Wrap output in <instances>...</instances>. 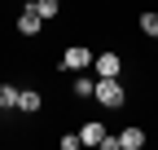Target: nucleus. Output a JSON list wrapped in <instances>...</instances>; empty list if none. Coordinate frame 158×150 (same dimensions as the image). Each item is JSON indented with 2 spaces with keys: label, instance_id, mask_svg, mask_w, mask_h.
<instances>
[{
  "label": "nucleus",
  "instance_id": "1",
  "mask_svg": "<svg viewBox=\"0 0 158 150\" xmlns=\"http://www.w3.org/2000/svg\"><path fill=\"white\" fill-rule=\"evenodd\" d=\"M92 97L101 102V106H110V110H118V106L127 102V93H123V84H118V75H114V80H97Z\"/></svg>",
  "mask_w": 158,
  "mask_h": 150
},
{
  "label": "nucleus",
  "instance_id": "7",
  "mask_svg": "<svg viewBox=\"0 0 158 150\" xmlns=\"http://www.w3.org/2000/svg\"><path fill=\"white\" fill-rule=\"evenodd\" d=\"M75 97H92V88H97V75H88V71H75Z\"/></svg>",
  "mask_w": 158,
  "mask_h": 150
},
{
  "label": "nucleus",
  "instance_id": "10",
  "mask_svg": "<svg viewBox=\"0 0 158 150\" xmlns=\"http://www.w3.org/2000/svg\"><path fill=\"white\" fill-rule=\"evenodd\" d=\"M18 93H22V88H13V84H0V110H13V106H18Z\"/></svg>",
  "mask_w": 158,
  "mask_h": 150
},
{
  "label": "nucleus",
  "instance_id": "6",
  "mask_svg": "<svg viewBox=\"0 0 158 150\" xmlns=\"http://www.w3.org/2000/svg\"><path fill=\"white\" fill-rule=\"evenodd\" d=\"M145 146V128H123V133H118V150H141Z\"/></svg>",
  "mask_w": 158,
  "mask_h": 150
},
{
  "label": "nucleus",
  "instance_id": "8",
  "mask_svg": "<svg viewBox=\"0 0 158 150\" xmlns=\"http://www.w3.org/2000/svg\"><path fill=\"white\" fill-rule=\"evenodd\" d=\"M40 106H44V97H40L35 88H22V93H18V110H27V115H35Z\"/></svg>",
  "mask_w": 158,
  "mask_h": 150
},
{
  "label": "nucleus",
  "instance_id": "11",
  "mask_svg": "<svg viewBox=\"0 0 158 150\" xmlns=\"http://www.w3.org/2000/svg\"><path fill=\"white\" fill-rule=\"evenodd\" d=\"M141 31L158 40V13H154V9H145V13H141Z\"/></svg>",
  "mask_w": 158,
  "mask_h": 150
},
{
  "label": "nucleus",
  "instance_id": "12",
  "mask_svg": "<svg viewBox=\"0 0 158 150\" xmlns=\"http://www.w3.org/2000/svg\"><path fill=\"white\" fill-rule=\"evenodd\" d=\"M62 150H79V133H66L62 137Z\"/></svg>",
  "mask_w": 158,
  "mask_h": 150
},
{
  "label": "nucleus",
  "instance_id": "5",
  "mask_svg": "<svg viewBox=\"0 0 158 150\" xmlns=\"http://www.w3.org/2000/svg\"><path fill=\"white\" fill-rule=\"evenodd\" d=\"M101 137H106V124H97V119L79 128V146H101Z\"/></svg>",
  "mask_w": 158,
  "mask_h": 150
},
{
  "label": "nucleus",
  "instance_id": "4",
  "mask_svg": "<svg viewBox=\"0 0 158 150\" xmlns=\"http://www.w3.org/2000/svg\"><path fill=\"white\" fill-rule=\"evenodd\" d=\"M18 31H22V35H40V31H44V18H40L35 5H27L22 13H18Z\"/></svg>",
  "mask_w": 158,
  "mask_h": 150
},
{
  "label": "nucleus",
  "instance_id": "3",
  "mask_svg": "<svg viewBox=\"0 0 158 150\" xmlns=\"http://www.w3.org/2000/svg\"><path fill=\"white\" fill-rule=\"evenodd\" d=\"M92 71H97V80H114V75L123 71V62H118V53H97V58H92Z\"/></svg>",
  "mask_w": 158,
  "mask_h": 150
},
{
  "label": "nucleus",
  "instance_id": "2",
  "mask_svg": "<svg viewBox=\"0 0 158 150\" xmlns=\"http://www.w3.org/2000/svg\"><path fill=\"white\" fill-rule=\"evenodd\" d=\"M92 58H97L92 49H84V44H70V49L62 53V66H66V71H88V66H92Z\"/></svg>",
  "mask_w": 158,
  "mask_h": 150
},
{
  "label": "nucleus",
  "instance_id": "9",
  "mask_svg": "<svg viewBox=\"0 0 158 150\" xmlns=\"http://www.w3.org/2000/svg\"><path fill=\"white\" fill-rule=\"evenodd\" d=\"M31 5L40 9V18H44V22H48V18H57V13H62V0H31Z\"/></svg>",
  "mask_w": 158,
  "mask_h": 150
}]
</instances>
